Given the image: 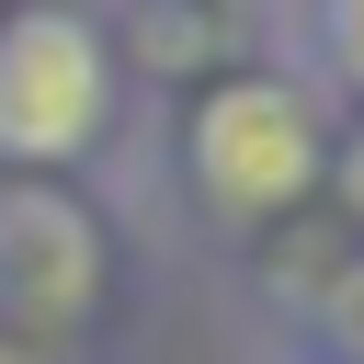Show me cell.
<instances>
[{
    "label": "cell",
    "mask_w": 364,
    "mask_h": 364,
    "mask_svg": "<svg viewBox=\"0 0 364 364\" xmlns=\"http://www.w3.org/2000/svg\"><path fill=\"white\" fill-rule=\"evenodd\" d=\"M193 171L228 216H273L318 182V102L284 80H228L193 114Z\"/></svg>",
    "instance_id": "cell-1"
},
{
    "label": "cell",
    "mask_w": 364,
    "mask_h": 364,
    "mask_svg": "<svg viewBox=\"0 0 364 364\" xmlns=\"http://www.w3.org/2000/svg\"><path fill=\"white\" fill-rule=\"evenodd\" d=\"M102 125V34L80 11H23L0 34V159H68Z\"/></svg>",
    "instance_id": "cell-2"
},
{
    "label": "cell",
    "mask_w": 364,
    "mask_h": 364,
    "mask_svg": "<svg viewBox=\"0 0 364 364\" xmlns=\"http://www.w3.org/2000/svg\"><path fill=\"white\" fill-rule=\"evenodd\" d=\"M91 273H102V250H91L80 205H57V193H0V284H11L34 318H80Z\"/></svg>",
    "instance_id": "cell-3"
},
{
    "label": "cell",
    "mask_w": 364,
    "mask_h": 364,
    "mask_svg": "<svg viewBox=\"0 0 364 364\" xmlns=\"http://www.w3.org/2000/svg\"><path fill=\"white\" fill-rule=\"evenodd\" d=\"M330 46H341V68L364 80V0H330Z\"/></svg>",
    "instance_id": "cell-4"
},
{
    "label": "cell",
    "mask_w": 364,
    "mask_h": 364,
    "mask_svg": "<svg viewBox=\"0 0 364 364\" xmlns=\"http://www.w3.org/2000/svg\"><path fill=\"white\" fill-rule=\"evenodd\" d=\"M341 193H353V216H364V136L341 148Z\"/></svg>",
    "instance_id": "cell-5"
},
{
    "label": "cell",
    "mask_w": 364,
    "mask_h": 364,
    "mask_svg": "<svg viewBox=\"0 0 364 364\" xmlns=\"http://www.w3.org/2000/svg\"><path fill=\"white\" fill-rule=\"evenodd\" d=\"M0 364H11V353H0Z\"/></svg>",
    "instance_id": "cell-6"
}]
</instances>
